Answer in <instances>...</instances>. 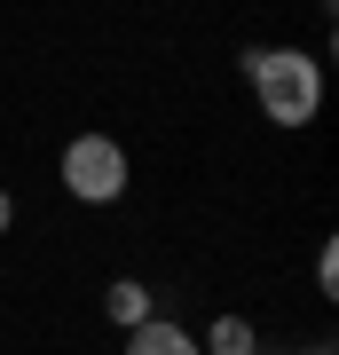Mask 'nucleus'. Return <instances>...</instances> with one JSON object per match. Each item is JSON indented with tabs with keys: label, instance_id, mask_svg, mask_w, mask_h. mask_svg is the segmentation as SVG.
Listing matches in <instances>:
<instances>
[{
	"label": "nucleus",
	"instance_id": "1",
	"mask_svg": "<svg viewBox=\"0 0 339 355\" xmlns=\"http://www.w3.org/2000/svg\"><path fill=\"white\" fill-rule=\"evenodd\" d=\"M245 79H252L261 119H277V127H308L324 111V71L300 48H245Z\"/></svg>",
	"mask_w": 339,
	"mask_h": 355
},
{
	"label": "nucleus",
	"instance_id": "2",
	"mask_svg": "<svg viewBox=\"0 0 339 355\" xmlns=\"http://www.w3.org/2000/svg\"><path fill=\"white\" fill-rule=\"evenodd\" d=\"M63 190L79 205H119L126 198V150L111 135H79L71 150H63Z\"/></svg>",
	"mask_w": 339,
	"mask_h": 355
},
{
	"label": "nucleus",
	"instance_id": "3",
	"mask_svg": "<svg viewBox=\"0 0 339 355\" xmlns=\"http://www.w3.org/2000/svg\"><path fill=\"white\" fill-rule=\"evenodd\" d=\"M126 355H205V347H198V331H182L174 316H142L126 331Z\"/></svg>",
	"mask_w": 339,
	"mask_h": 355
},
{
	"label": "nucleus",
	"instance_id": "4",
	"mask_svg": "<svg viewBox=\"0 0 339 355\" xmlns=\"http://www.w3.org/2000/svg\"><path fill=\"white\" fill-rule=\"evenodd\" d=\"M103 316H111L119 331H134L142 316H150V284H134V277H119L111 292H103Z\"/></svg>",
	"mask_w": 339,
	"mask_h": 355
},
{
	"label": "nucleus",
	"instance_id": "5",
	"mask_svg": "<svg viewBox=\"0 0 339 355\" xmlns=\"http://www.w3.org/2000/svg\"><path fill=\"white\" fill-rule=\"evenodd\" d=\"M205 355H261V331H252L245 316H214V331L198 340Z\"/></svg>",
	"mask_w": 339,
	"mask_h": 355
},
{
	"label": "nucleus",
	"instance_id": "6",
	"mask_svg": "<svg viewBox=\"0 0 339 355\" xmlns=\"http://www.w3.org/2000/svg\"><path fill=\"white\" fill-rule=\"evenodd\" d=\"M315 284H324V300L339 292V253H331V245H324V253H315Z\"/></svg>",
	"mask_w": 339,
	"mask_h": 355
},
{
	"label": "nucleus",
	"instance_id": "7",
	"mask_svg": "<svg viewBox=\"0 0 339 355\" xmlns=\"http://www.w3.org/2000/svg\"><path fill=\"white\" fill-rule=\"evenodd\" d=\"M8 221H16V198H8V190H0V229H8Z\"/></svg>",
	"mask_w": 339,
	"mask_h": 355
},
{
	"label": "nucleus",
	"instance_id": "8",
	"mask_svg": "<svg viewBox=\"0 0 339 355\" xmlns=\"http://www.w3.org/2000/svg\"><path fill=\"white\" fill-rule=\"evenodd\" d=\"M308 355H331V340H315V347H308Z\"/></svg>",
	"mask_w": 339,
	"mask_h": 355
}]
</instances>
